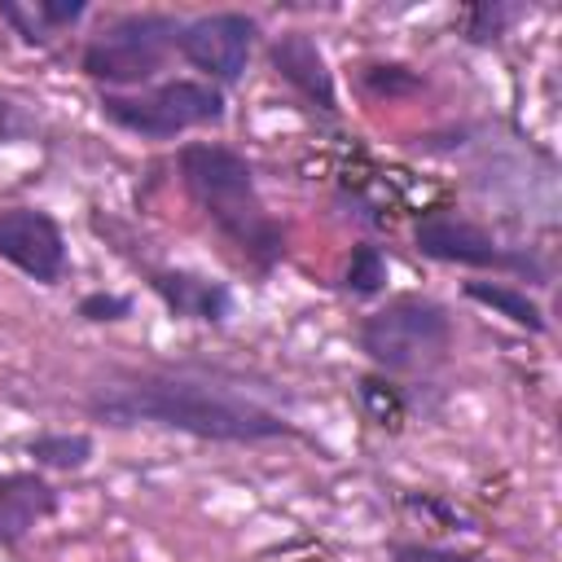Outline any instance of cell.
<instances>
[{
    "instance_id": "cell-1",
    "label": "cell",
    "mask_w": 562,
    "mask_h": 562,
    "mask_svg": "<svg viewBox=\"0 0 562 562\" xmlns=\"http://www.w3.org/2000/svg\"><path fill=\"white\" fill-rule=\"evenodd\" d=\"M88 413L110 426H167L198 439H224V443H255V439H281L294 435V426L224 386L189 382V378H132L101 386L88 400Z\"/></svg>"
},
{
    "instance_id": "cell-2",
    "label": "cell",
    "mask_w": 562,
    "mask_h": 562,
    "mask_svg": "<svg viewBox=\"0 0 562 562\" xmlns=\"http://www.w3.org/2000/svg\"><path fill=\"white\" fill-rule=\"evenodd\" d=\"M180 176L189 184V193L198 198V206L215 220V228L259 268L277 263L285 241L281 228L272 224V215L263 211L259 193H255V171L241 154L224 149V145H184L180 149Z\"/></svg>"
},
{
    "instance_id": "cell-3",
    "label": "cell",
    "mask_w": 562,
    "mask_h": 562,
    "mask_svg": "<svg viewBox=\"0 0 562 562\" xmlns=\"http://www.w3.org/2000/svg\"><path fill=\"white\" fill-rule=\"evenodd\" d=\"M452 342V321L430 299H395L364 316L360 351L382 369H426Z\"/></svg>"
},
{
    "instance_id": "cell-4",
    "label": "cell",
    "mask_w": 562,
    "mask_h": 562,
    "mask_svg": "<svg viewBox=\"0 0 562 562\" xmlns=\"http://www.w3.org/2000/svg\"><path fill=\"white\" fill-rule=\"evenodd\" d=\"M180 44V22L167 13H127L101 26L83 48V70L105 83H145Z\"/></svg>"
},
{
    "instance_id": "cell-5",
    "label": "cell",
    "mask_w": 562,
    "mask_h": 562,
    "mask_svg": "<svg viewBox=\"0 0 562 562\" xmlns=\"http://www.w3.org/2000/svg\"><path fill=\"white\" fill-rule=\"evenodd\" d=\"M101 114L110 123H119L123 132L167 140V136H180L189 127L220 123L224 119V97H220L215 83L171 79V83H158L154 92H140V97H101Z\"/></svg>"
},
{
    "instance_id": "cell-6",
    "label": "cell",
    "mask_w": 562,
    "mask_h": 562,
    "mask_svg": "<svg viewBox=\"0 0 562 562\" xmlns=\"http://www.w3.org/2000/svg\"><path fill=\"white\" fill-rule=\"evenodd\" d=\"M0 259L26 272L31 281H61L66 272V241L53 215L35 206H4L0 211Z\"/></svg>"
},
{
    "instance_id": "cell-7",
    "label": "cell",
    "mask_w": 562,
    "mask_h": 562,
    "mask_svg": "<svg viewBox=\"0 0 562 562\" xmlns=\"http://www.w3.org/2000/svg\"><path fill=\"white\" fill-rule=\"evenodd\" d=\"M413 241H417L422 255H430L439 263H461V268H518V272L536 268L527 255L501 250L487 228H479V224H470L461 215H443V211L426 215L413 228Z\"/></svg>"
},
{
    "instance_id": "cell-8",
    "label": "cell",
    "mask_w": 562,
    "mask_h": 562,
    "mask_svg": "<svg viewBox=\"0 0 562 562\" xmlns=\"http://www.w3.org/2000/svg\"><path fill=\"white\" fill-rule=\"evenodd\" d=\"M250 44H255V22L246 13H206L189 26H180V53L206 70L211 79H241L246 61H250Z\"/></svg>"
},
{
    "instance_id": "cell-9",
    "label": "cell",
    "mask_w": 562,
    "mask_h": 562,
    "mask_svg": "<svg viewBox=\"0 0 562 562\" xmlns=\"http://www.w3.org/2000/svg\"><path fill=\"white\" fill-rule=\"evenodd\" d=\"M272 66H277V75H281L285 83H294L312 105L338 110L334 75H329V66H325V57H321V48H316V40H312L307 31H285V35H277V44H272Z\"/></svg>"
},
{
    "instance_id": "cell-10",
    "label": "cell",
    "mask_w": 562,
    "mask_h": 562,
    "mask_svg": "<svg viewBox=\"0 0 562 562\" xmlns=\"http://www.w3.org/2000/svg\"><path fill=\"white\" fill-rule=\"evenodd\" d=\"M57 509V492L35 474L0 479V544H18Z\"/></svg>"
},
{
    "instance_id": "cell-11",
    "label": "cell",
    "mask_w": 562,
    "mask_h": 562,
    "mask_svg": "<svg viewBox=\"0 0 562 562\" xmlns=\"http://www.w3.org/2000/svg\"><path fill=\"white\" fill-rule=\"evenodd\" d=\"M149 285L167 303V312L184 321H224L233 307V294L220 281L198 277V272H154Z\"/></svg>"
},
{
    "instance_id": "cell-12",
    "label": "cell",
    "mask_w": 562,
    "mask_h": 562,
    "mask_svg": "<svg viewBox=\"0 0 562 562\" xmlns=\"http://www.w3.org/2000/svg\"><path fill=\"white\" fill-rule=\"evenodd\" d=\"M465 294H470L474 303L501 312L505 321H514V325H522V329H531V334H544V312H540V303H536L527 290H514V285H505V281H465Z\"/></svg>"
},
{
    "instance_id": "cell-13",
    "label": "cell",
    "mask_w": 562,
    "mask_h": 562,
    "mask_svg": "<svg viewBox=\"0 0 562 562\" xmlns=\"http://www.w3.org/2000/svg\"><path fill=\"white\" fill-rule=\"evenodd\" d=\"M31 457L53 470H79L92 457V439L88 435H40L31 439Z\"/></svg>"
},
{
    "instance_id": "cell-14",
    "label": "cell",
    "mask_w": 562,
    "mask_h": 562,
    "mask_svg": "<svg viewBox=\"0 0 562 562\" xmlns=\"http://www.w3.org/2000/svg\"><path fill=\"white\" fill-rule=\"evenodd\" d=\"M382 281H386V255L378 246H356L351 259H347L342 285L351 294H373V290H382Z\"/></svg>"
},
{
    "instance_id": "cell-15",
    "label": "cell",
    "mask_w": 562,
    "mask_h": 562,
    "mask_svg": "<svg viewBox=\"0 0 562 562\" xmlns=\"http://www.w3.org/2000/svg\"><path fill=\"white\" fill-rule=\"evenodd\" d=\"M514 18H518V9H505V4H479V9H470L465 31H470V40H496Z\"/></svg>"
},
{
    "instance_id": "cell-16",
    "label": "cell",
    "mask_w": 562,
    "mask_h": 562,
    "mask_svg": "<svg viewBox=\"0 0 562 562\" xmlns=\"http://www.w3.org/2000/svg\"><path fill=\"white\" fill-rule=\"evenodd\" d=\"M127 312H132V299H123V294L97 290V294H83L79 299V316L83 321H123Z\"/></svg>"
},
{
    "instance_id": "cell-17",
    "label": "cell",
    "mask_w": 562,
    "mask_h": 562,
    "mask_svg": "<svg viewBox=\"0 0 562 562\" xmlns=\"http://www.w3.org/2000/svg\"><path fill=\"white\" fill-rule=\"evenodd\" d=\"M364 83L378 97H395V92H413L417 88V75H408L404 66H369L364 70Z\"/></svg>"
},
{
    "instance_id": "cell-18",
    "label": "cell",
    "mask_w": 562,
    "mask_h": 562,
    "mask_svg": "<svg viewBox=\"0 0 562 562\" xmlns=\"http://www.w3.org/2000/svg\"><path fill=\"white\" fill-rule=\"evenodd\" d=\"M395 562H474V558L439 544H395Z\"/></svg>"
},
{
    "instance_id": "cell-19",
    "label": "cell",
    "mask_w": 562,
    "mask_h": 562,
    "mask_svg": "<svg viewBox=\"0 0 562 562\" xmlns=\"http://www.w3.org/2000/svg\"><path fill=\"white\" fill-rule=\"evenodd\" d=\"M18 127H22V123H18L13 105H9V101H0V140H9V136H13Z\"/></svg>"
}]
</instances>
